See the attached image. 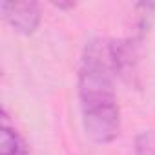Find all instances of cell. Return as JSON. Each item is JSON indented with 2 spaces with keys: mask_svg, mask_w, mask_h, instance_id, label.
I'll list each match as a JSON object with an SVG mask.
<instances>
[{
  "mask_svg": "<svg viewBox=\"0 0 155 155\" xmlns=\"http://www.w3.org/2000/svg\"><path fill=\"white\" fill-rule=\"evenodd\" d=\"M115 73L117 60L113 42H90L79 73V97L84 128L97 142L113 140L120 130L119 104L113 90Z\"/></svg>",
  "mask_w": 155,
  "mask_h": 155,
  "instance_id": "cell-1",
  "label": "cell"
},
{
  "mask_svg": "<svg viewBox=\"0 0 155 155\" xmlns=\"http://www.w3.org/2000/svg\"><path fill=\"white\" fill-rule=\"evenodd\" d=\"M0 11L4 18L20 33H33L40 20L38 4L35 2H0Z\"/></svg>",
  "mask_w": 155,
  "mask_h": 155,
  "instance_id": "cell-2",
  "label": "cell"
},
{
  "mask_svg": "<svg viewBox=\"0 0 155 155\" xmlns=\"http://www.w3.org/2000/svg\"><path fill=\"white\" fill-rule=\"evenodd\" d=\"M0 153L2 155H28V146L24 139L8 126L6 119L2 124V140H0Z\"/></svg>",
  "mask_w": 155,
  "mask_h": 155,
  "instance_id": "cell-3",
  "label": "cell"
}]
</instances>
